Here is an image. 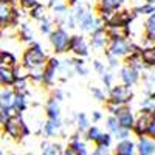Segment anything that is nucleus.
I'll return each mask as SVG.
<instances>
[{
	"label": "nucleus",
	"mask_w": 155,
	"mask_h": 155,
	"mask_svg": "<svg viewBox=\"0 0 155 155\" xmlns=\"http://www.w3.org/2000/svg\"><path fill=\"white\" fill-rule=\"evenodd\" d=\"M48 56L44 51V48L41 47L39 42H33L27 50L23 51V56H22V65L30 70H42L45 68L47 62H48Z\"/></svg>",
	"instance_id": "nucleus-1"
},
{
	"label": "nucleus",
	"mask_w": 155,
	"mask_h": 155,
	"mask_svg": "<svg viewBox=\"0 0 155 155\" xmlns=\"http://www.w3.org/2000/svg\"><path fill=\"white\" fill-rule=\"evenodd\" d=\"M2 127H3V132L8 137H11L12 140H17V141L30 135V127H28L27 123L23 121L22 115H19V113L9 116L8 121Z\"/></svg>",
	"instance_id": "nucleus-2"
},
{
	"label": "nucleus",
	"mask_w": 155,
	"mask_h": 155,
	"mask_svg": "<svg viewBox=\"0 0 155 155\" xmlns=\"http://www.w3.org/2000/svg\"><path fill=\"white\" fill-rule=\"evenodd\" d=\"M70 33L64 28V27H56L54 31L50 34V44L53 47V51L56 54L61 53H67L70 51Z\"/></svg>",
	"instance_id": "nucleus-3"
},
{
	"label": "nucleus",
	"mask_w": 155,
	"mask_h": 155,
	"mask_svg": "<svg viewBox=\"0 0 155 155\" xmlns=\"http://www.w3.org/2000/svg\"><path fill=\"white\" fill-rule=\"evenodd\" d=\"M134 99V90L132 87H127L124 84H116L109 90V99L118 106H129V102Z\"/></svg>",
	"instance_id": "nucleus-4"
},
{
	"label": "nucleus",
	"mask_w": 155,
	"mask_h": 155,
	"mask_svg": "<svg viewBox=\"0 0 155 155\" xmlns=\"http://www.w3.org/2000/svg\"><path fill=\"white\" fill-rule=\"evenodd\" d=\"M132 48H134L132 39H110L106 51L121 59V58H127L129 54H130Z\"/></svg>",
	"instance_id": "nucleus-5"
},
{
	"label": "nucleus",
	"mask_w": 155,
	"mask_h": 155,
	"mask_svg": "<svg viewBox=\"0 0 155 155\" xmlns=\"http://www.w3.org/2000/svg\"><path fill=\"white\" fill-rule=\"evenodd\" d=\"M153 120H155V112H143V110H141L137 115V120H135V124H134V129H132V134L137 135L138 138L140 137H147L149 127L153 123Z\"/></svg>",
	"instance_id": "nucleus-6"
},
{
	"label": "nucleus",
	"mask_w": 155,
	"mask_h": 155,
	"mask_svg": "<svg viewBox=\"0 0 155 155\" xmlns=\"http://www.w3.org/2000/svg\"><path fill=\"white\" fill-rule=\"evenodd\" d=\"M70 51L76 58H87L90 53V44L85 41L82 34H73L70 39Z\"/></svg>",
	"instance_id": "nucleus-7"
},
{
	"label": "nucleus",
	"mask_w": 155,
	"mask_h": 155,
	"mask_svg": "<svg viewBox=\"0 0 155 155\" xmlns=\"http://www.w3.org/2000/svg\"><path fill=\"white\" fill-rule=\"evenodd\" d=\"M61 59H58L56 56L50 58L47 65L44 68V76H42V84L47 85V87H51L56 81V73L59 71V67H61Z\"/></svg>",
	"instance_id": "nucleus-8"
},
{
	"label": "nucleus",
	"mask_w": 155,
	"mask_h": 155,
	"mask_svg": "<svg viewBox=\"0 0 155 155\" xmlns=\"http://www.w3.org/2000/svg\"><path fill=\"white\" fill-rule=\"evenodd\" d=\"M14 99H16V92L12 88H3L0 92V110L5 112L8 116L16 115Z\"/></svg>",
	"instance_id": "nucleus-9"
},
{
	"label": "nucleus",
	"mask_w": 155,
	"mask_h": 155,
	"mask_svg": "<svg viewBox=\"0 0 155 155\" xmlns=\"http://www.w3.org/2000/svg\"><path fill=\"white\" fill-rule=\"evenodd\" d=\"M120 79H121V84H124V85H127V87H132V85H135L140 79H141V73L138 71V70H135V68H132V67H129V65H124L120 68Z\"/></svg>",
	"instance_id": "nucleus-10"
},
{
	"label": "nucleus",
	"mask_w": 155,
	"mask_h": 155,
	"mask_svg": "<svg viewBox=\"0 0 155 155\" xmlns=\"http://www.w3.org/2000/svg\"><path fill=\"white\" fill-rule=\"evenodd\" d=\"M68 146H70L78 155H92V152H90V147H88V144H87V140H82L79 132L70 135V138H68Z\"/></svg>",
	"instance_id": "nucleus-11"
},
{
	"label": "nucleus",
	"mask_w": 155,
	"mask_h": 155,
	"mask_svg": "<svg viewBox=\"0 0 155 155\" xmlns=\"http://www.w3.org/2000/svg\"><path fill=\"white\" fill-rule=\"evenodd\" d=\"M141 81H143V90L146 96L155 93V68L153 67H144V70L141 71Z\"/></svg>",
	"instance_id": "nucleus-12"
},
{
	"label": "nucleus",
	"mask_w": 155,
	"mask_h": 155,
	"mask_svg": "<svg viewBox=\"0 0 155 155\" xmlns=\"http://www.w3.org/2000/svg\"><path fill=\"white\" fill-rule=\"evenodd\" d=\"M110 42V37L107 34V30H99V31H95L90 34V47L95 48V50H104L107 48Z\"/></svg>",
	"instance_id": "nucleus-13"
},
{
	"label": "nucleus",
	"mask_w": 155,
	"mask_h": 155,
	"mask_svg": "<svg viewBox=\"0 0 155 155\" xmlns=\"http://www.w3.org/2000/svg\"><path fill=\"white\" fill-rule=\"evenodd\" d=\"M113 155H137V143L134 140H123L116 141Z\"/></svg>",
	"instance_id": "nucleus-14"
},
{
	"label": "nucleus",
	"mask_w": 155,
	"mask_h": 155,
	"mask_svg": "<svg viewBox=\"0 0 155 155\" xmlns=\"http://www.w3.org/2000/svg\"><path fill=\"white\" fill-rule=\"evenodd\" d=\"M62 121L61 120H47L42 124V134L45 138H54L61 134V129H62Z\"/></svg>",
	"instance_id": "nucleus-15"
},
{
	"label": "nucleus",
	"mask_w": 155,
	"mask_h": 155,
	"mask_svg": "<svg viewBox=\"0 0 155 155\" xmlns=\"http://www.w3.org/2000/svg\"><path fill=\"white\" fill-rule=\"evenodd\" d=\"M137 155H155V141L149 137H140L137 140Z\"/></svg>",
	"instance_id": "nucleus-16"
},
{
	"label": "nucleus",
	"mask_w": 155,
	"mask_h": 155,
	"mask_svg": "<svg viewBox=\"0 0 155 155\" xmlns=\"http://www.w3.org/2000/svg\"><path fill=\"white\" fill-rule=\"evenodd\" d=\"M116 118H118V123H120L121 127L132 130V129H134V124H135V120H137V116H135V113L132 112L130 107L126 106V107L120 112V115L116 116Z\"/></svg>",
	"instance_id": "nucleus-17"
},
{
	"label": "nucleus",
	"mask_w": 155,
	"mask_h": 155,
	"mask_svg": "<svg viewBox=\"0 0 155 155\" xmlns=\"http://www.w3.org/2000/svg\"><path fill=\"white\" fill-rule=\"evenodd\" d=\"M14 6L16 5L0 2V30L11 27V19H12V12H14Z\"/></svg>",
	"instance_id": "nucleus-18"
},
{
	"label": "nucleus",
	"mask_w": 155,
	"mask_h": 155,
	"mask_svg": "<svg viewBox=\"0 0 155 155\" xmlns=\"http://www.w3.org/2000/svg\"><path fill=\"white\" fill-rule=\"evenodd\" d=\"M45 115L48 120H61V102L50 96L45 102Z\"/></svg>",
	"instance_id": "nucleus-19"
},
{
	"label": "nucleus",
	"mask_w": 155,
	"mask_h": 155,
	"mask_svg": "<svg viewBox=\"0 0 155 155\" xmlns=\"http://www.w3.org/2000/svg\"><path fill=\"white\" fill-rule=\"evenodd\" d=\"M16 81H17V78H16L14 68L0 67V85H3L5 88H12Z\"/></svg>",
	"instance_id": "nucleus-20"
},
{
	"label": "nucleus",
	"mask_w": 155,
	"mask_h": 155,
	"mask_svg": "<svg viewBox=\"0 0 155 155\" xmlns=\"http://www.w3.org/2000/svg\"><path fill=\"white\" fill-rule=\"evenodd\" d=\"M124 0H98V12H116L123 9Z\"/></svg>",
	"instance_id": "nucleus-21"
},
{
	"label": "nucleus",
	"mask_w": 155,
	"mask_h": 155,
	"mask_svg": "<svg viewBox=\"0 0 155 155\" xmlns=\"http://www.w3.org/2000/svg\"><path fill=\"white\" fill-rule=\"evenodd\" d=\"M124 62H126V65L129 67H132L135 70H138L140 73L144 70V61L143 58H141V51H132L130 54H129L127 58H124Z\"/></svg>",
	"instance_id": "nucleus-22"
},
{
	"label": "nucleus",
	"mask_w": 155,
	"mask_h": 155,
	"mask_svg": "<svg viewBox=\"0 0 155 155\" xmlns=\"http://www.w3.org/2000/svg\"><path fill=\"white\" fill-rule=\"evenodd\" d=\"M132 11L137 17L138 16H150L155 12V0H144L143 3L135 6Z\"/></svg>",
	"instance_id": "nucleus-23"
},
{
	"label": "nucleus",
	"mask_w": 155,
	"mask_h": 155,
	"mask_svg": "<svg viewBox=\"0 0 155 155\" xmlns=\"http://www.w3.org/2000/svg\"><path fill=\"white\" fill-rule=\"evenodd\" d=\"M61 143H51V141H42L41 143V155H61L62 152Z\"/></svg>",
	"instance_id": "nucleus-24"
},
{
	"label": "nucleus",
	"mask_w": 155,
	"mask_h": 155,
	"mask_svg": "<svg viewBox=\"0 0 155 155\" xmlns=\"http://www.w3.org/2000/svg\"><path fill=\"white\" fill-rule=\"evenodd\" d=\"M0 67L16 68L17 67V58L8 50H0Z\"/></svg>",
	"instance_id": "nucleus-25"
},
{
	"label": "nucleus",
	"mask_w": 155,
	"mask_h": 155,
	"mask_svg": "<svg viewBox=\"0 0 155 155\" xmlns=\"http://www.w3.org/2000/svg\"><path fill=\"white\" fill-rule=\"evenodd\" d=\"M19 37H20V41L22 42H27V44H33V42H36L34 41V31H33V28L30 27L28 23H20L19 25Z\"/></svg>",
	"instance_id": "nucleus-26"
},
{
	"label": "nucleus",
	"mask_w": 155,
	"mask_h": 155,
	"mask_svg": "<svg viewBox=\"0 0 155 155\" xmlns=\"http://www.w3.org/2000/svg\"><path fill=\"white\" fill-rule=\"evenodd\" d=\"M74 124H76V130L79 132V134H84L85 135V132L90 129V121H88V118H87V115L85 113H82V112H79V113H76V121H74Z\"/></svg>",
	"instance_id": "nucleus-27"
},
{
	"label": "nucleus",
	"mask_w": 155,
	"mask_h": 155,
	"mask_svg": "<svg viewBox=\"0 0 155 155\" xmlns=\"http://www.w3.org/2000/svg\"><path fill=\"white\" fill-rule=\"evenodd\" d=\"M28 14H30V17H31V19L42 22L44 19H47V6H45V5H42L41 2H39L34 8H31V9L28 11Z\"/></svg>",
	"instance_id": "nucleus-28"
},
{
	"label": "nucleus",
	"mask_w": 155,
	"mask_h": 155,
	"mask_svg": "<svg viewBox=\"0 0 155 155\" xmlns=\"http://www.w3.org/2000/svg\"><path fill=\"white\" fill-rule=\"evenodd\" d=\"M27 109H28V96L22 95V93H16V99H14V110H16V113L22 115Z\"/></svg>",
	"instance_id": "nucleus-29"
},
{
	"label": "nucleus",
	"mask_w": 155,
	"mask_h": 155,
	"mask_svg": "<svg viewBox=\"0 0 155 155\" xmlns=\"http://www.w3.org/2000/svg\"><path fill=\"white\" fill-rule=\"evenodd\" d=\"M141 58H143L146 67H153L155 68V47L143 48L141 50Z\"/></svg>",
	"instance_id": "nucleus-30"
},
{
	"label": "nucleus",
	"mask_w": 155,
	"mask_h": 155,
	"mask_svg": "<svg viewBox=\"0 0 155 155\" xmlns=\"http://www.w3.org/2000/svg\"><path fill=\"white\" fill-rule=\"evenodd\" d=\"M102 134H104V132H102L98 126H90V129L85 132V135H84V137H85V140H87V141H90V143H95V144H96V141L101 138V135H102Z\"/></svg>",
	"instance_id": "nucleus-31"
},
{
	"label": "nucleus",
	"mask_w": 155,
	"mask_h": 155,
	"mask_svg": "<svg viewBox=\"0 0 155 155\" xmlns=\"http://www.w3.org/2000/svg\"><path fill=\"white\" fill-rule=\"evenodd\" d=\"M140 109L143 112H155V93L146 96L144 99H141Z\"/></svg>",
	"instance_id": "nucleus-32"
},
{
	"label": "nucleus",
	"mask_w": 155,
	"mask_h": 155,
	"mask_svg": "<svg viewBox=\"0 0 155 155\" xmlns=\"http://www.w3.org/2000/svg\"><path fill=\"white\" fill-rule=\"evenodd\" d=\"M73 73L79 74V76H87L88 70H87V67H85L84 59H81V58H76V59H74V62H73Z\"/></svg>",
	"instance_id": "nucleus-33"
},
{
	"label": "nucleus",
	"mask_w": 155,
	"mask_h": 155,
	"mask_svg": "<svg viewBox=\"0 0 155 155\" xmlns=\"http://www.w3.org/2000/svg\"><path fill=\"white\" fill-rule=\"evenodd\" d=\"M121 126H120V123H118V118L116 116H113V115H109L107 118H106V129H107V132L109 134H115L116 130H118Z\"/></svg>",
	"instance_id": "nucleus-34"
},
{
	"label": "nucleus",
	"mask_w": 155,
	"mask_h": 155,
	"mask_svg": "<svg viewBox=\"0 0 155 155\" xmlns=\"http://www.w3.org/2000/svg\"><path fill=\"white\" fill-rule=\"evenodd\" d=\"M112 143H113V135L109 134V132H104V134L101 135V138L96 141V144H95V146H101V147H107V149H110Z\"/></svg>",
	"instance_id": "nucleus-35"
},
{
	"label": "nucleus",
	"mask_w": 155,
	"mask_h": 155,
	"mask_svg": "<svg viewBox=\"0 0 155 155\" xmlns=\"http://www.w3.org/2000/svg\"><path fill=\"white\" fill-rule=\"evenodd\" d=\"M39 30H41V33L42 34H51L54 31V25H53V20H50L48 17L47 19H44L42 22H41V25H39Z\"/></svg>",
	"instance_id": "nucleus-36"
},
{
	"label": "nucleus",
	"mask_w": 155,
	"mask_h": 155,
	"mask_svg": "<svg viewBox=\"0 0 155 155\" xmlns=\"http://www.w3.org/2000/svg\"><path fill=\"white\" fill-rule=\"evenodd\" d=\"M113 79H115V74L110 70H106V73L101 74V81H102V84H104L106 90H110L113 87Z\"/></svg>",
	"instance_id": "nucleus-37"
},
{
	"label": "nucleus",
	"mask_w": 155,
	"mask_h": 155,
	"mask_svg": "<svg viewBox=\"0 0 155 155\" xmlns=\"http://www.w3.org/2000/svg\"><path fill=\"white\" fill-rule=\"evenodd\" d=\"M90 93H92V96H93V99H96V101H99V102H104L106 101V92L102 90L101 87H90Z\"/></svg>",
	"instance_id": "nucleus-38"
},
{
	"label": "nucleus",
	"mask_w": 155,
	"mask_h": 155,
	"mask_svg": "<svg viewBox=\"0 0 155 155\" xmlns=\"http://www.w3.org/2000/svg\"><path fill=\"white\" fill-rule=\"evenodd\" d=\"M124 107H126V106H118V104H115V102H112V101H106V110H107L110 115H113V116H118L120 112H121Z\"/></svg>",
	"instance_id": "nucleus-39"
},
{
	"label": "nucleus",
	"mask_w": 155,
	"mask_h": 155,
	"mask_svg": "<svg viewBox=\"0 0 155 155\" xmlns=\"http://www.w3.org/2000/svg\"><path fill=\"white\" fill-rule=\"evenodd\" d=\"M144 31L150 33V34H155V12L146 17V20H144Z\"/></svg>",
	"instance_id": "nucleus-40"
},
{
	"label": "nucleus",
	"mask_w": 155,
	"mask_h": 155,
	"mask_svg": "<svg viewBox=\"0 0 155 155\" xmlns=\"http://www.w3.org/2000/svg\"><path fill=\"white\" fill-rule=\"evenodd\" d=\"M130 134H132V130H129V129H124V127H120L118 130L113 134V138H116V141L129 140V138H130Z\"/></svg>",
	"instance_id": "nucleus-41"
},
{
	"label": "nucleus",
	"mask_w": 155,
	"mask_h": 155,
	"mask_svg": "<svg viewBox=\"0 0 155 155\" xmlns=\"http://www.w3.org/2000/svg\"><path fill=\"white\" fill-rule=\"evenodd\" d=\"M104 54H106V59H107V65H109V68L110 70H115V68H118L120 67V58H116V56H113V54H110V53H107V51H104Z\"/></svg>",
	"instance_id": "nucleus-42"
},
{
	"label": "nucleus",
	"mask_w": 155,
	"mask_h": 155,
	"mask_svg": "<svg viewBox=\"0 0 155 155\" xmlns=\"http://www.w3.org/2000/svg\"><path fill=\"white\" fill-rule=\"evenodd\" d=\"M19 2H20V8L25 11H30L31 8H34L39 3L37 0H19Z\"/></svg>",
	"instance_id": "nucleus-43"
},
{
	"label": "nucleus",
	"mask_w": 155,
	"mask_h": 155,
	"mask_svg": "<svg viewBox=\"0 0 155 155\" xmlns=\"http://www.w3.org/2000/svg\"><path fill=\"white\" fill-rule=\"evenodd\" d=\"M93 70L101 76L102 73H106V64L101 62V61H98V59H95V61H93Z\"/></svg>",
	"instance_id": "nucleus-44"
},
{
	"label": "nucleus",
	"mask_w": 155,
	"mask_h": 155,
	"mask_svg": "<svg viewBox=\"0 0 155 155\" xmlns=\"http://www.w3.org/2000/svg\"><path fill=\"white\" fill-rule=\"evenodd\" d=\"M65 96H67V95H65V92H64L62 88H59V87H56V88L53 90V95H51V98H54V99H56V101H59V102L65 99Z\"/></svg>",
	"instance_id": "nucleus-45"
},
{
	"label": "nucleus",
	"mask_w": 155,
	"mask_h": 155,
	"mask_svg": "<svg viewBox=\"0 0 155 155\" xmlns=\"http://www.w3.org/2000/svg\"><path fill=\"white\" fill-rule=\"evenodd\" d=\"M65 27L68 28V30H73V28H76L78 27V22H76V17H74V14L70 11V14H68V17H67V22H65Z\"/></svg>",
	"instance_id": "nucleus-46"
},
{
	"label": "nucleus",
	"mask_w": 155,
	"mask_h": 155,
	"mask_svg": "<svg viewBox=\"0 0 155 155\" xmlns=\"http://www.w3.org/2000/svg\"><path fill=\"white\" fill-rule=\"evenodd\" d=\"M92 155H112V152H110V149H107V147L95 146V149H93Z\"/></svg>",
	"instance_id": "nucleus-47"
},
{
	"label": "nucleus",
	"mask_w": 155,
	"mask_h": 155,
	"mask_svg": "<svg viewBox=\"0 0 155 155\" xmlns=\"http://www.w3.org/2000/svg\"><path fill=\"white\" fill-rule=\"evenodd\" d=\"M101 120H102V113L99 110H93L92 112V121L93 123H99Z\"/></svg>",
	"instance_id": "nucleus-48"
},
{
	"label": "nucleus",
	"mask_w": 155,
	"mask_h": 155,
	"mask_svg": "<svg viewBox=\"0 0 155 155\" xmlns=\"http://www.w3.org/2000/svg\"><path fill=\"white\" fill-rule=\"evenodd\" d=\"M64 2H65V0H48V8L50 9H53V8H56L58 5H61V3H64Z\"/></svg>",
	"instance_id": "nucleus-49"
},
{
	"label": "nucleus",
	"mask_w": 155,
	"mask_h": 155,
	"mask_svg": "<svg viewBox=\"0 0 155 155\" xmlns=\"http://www.w3.org/2000/svg\"><path fill=\"white\" fill-rule=\"evenodd\" d=\"M147 137H149L150 140H153V141H155V120H153V123H152V124H150V127H149Z\"/></svg>",
	"instance_id": "nucleus-50"
},
{
	"label": "nucleus",
	"mask_w": 155,
	"mask_h": 155,
	"mask_svg": "<svg viewBox=\"0 0 155 155\" xmlns=\"http://www.w3.org/2000/svg\"><path fill=\"white\" fill-rule=\"evenodd\" d=\"M61 155H78L70 146H67V147H64V150L61 152Z\"/></svg>",
	"instance_id": "nucleus-51"
},
{
	"label": "nucleus",
	"mask_w": 155,
	"mask_h": 155,
	"mask_svg": "<svg viewBox=\"0 0 155 155\" xmlns=\"http://www.w3.org/2000/svg\"><path fill=\"white\" fill-rule=\"evenodd\" d=\"M81 2H79V0H67V5L70 6V8H74L76 5H79Z\"/></svg>",
	"instance_id": "nucleus-52"
},
{
	"label": "nucleus",
	"mask_w": 155,
	"mask_h": 155,
	"mask_svg": "<svg viewBox=\"0 0 155 155\" xmlns=\"http://www.w3.org/2000/svg\"><path fill=\"white\" fill-rule=\"evenodd\" d=\"M0 2H5V3H9V5H16L17 0H0Z\"/></svg>",
	"instance_id": "nucleus-53"
},
{
	"label": "nucleus",
	"mask_w": 155,
	"mask_h": 155,
	"mask_svg": "<svg viewBox=\"0 0 155 155\" xmlns=\"http://www.w3.org/2000/svg\"><path fill=\"white\" fill-rule=\"evenodd\" d=\"M27 155H36V153H33V152H28V153H27Z\"/></svg>",
	"instance_id": "nucleus-54"
},
{
	"label": "nucleus",
	"mask_w": 155,
	"mask_h": 155,
	"mask_svg": "<svg viewBox=\"0 0 155 155\" xmlns=\"http://www.w3.org/2000/svg\"><path fill=\"white\" fill-rule=\"evenodd\" d=\"M0 155H5V153H3V152H2V150H0Z\"/></svg>",
	"instance_id": "nucleus-55"
},
{
	"label": "nucleus",
	"mask_w": 155,
	"mask_h": 155,
	"mask_svg": "<svg viewBox=\"0 0 155 155\" xmlns=\"http://www.w3.org/2000/svg\"><path fill=\"white\" fill-rule=\"evenodd\" d=\"M12 155H17V153H12Z\"/></svg>",
	"instance_id": "nucleus-56"
}]
</instances>
